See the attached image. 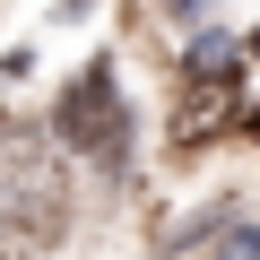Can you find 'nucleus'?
<instances>
[{
  "label": "nucleus",
  "instance_id": "5",
  "mask_svg": "<svg viewBox=\"0 0 260 260\" xmlns=\"http://www.w3.org/2000/svg\"><path fill=\"white\" fill-rule=\"evenodd\" d=\"M174 9H200V0H174Z\"/></svg>",
  "mask_w": 260,
  "mask_h": 260
},
{
  "label": "nucleus",
  "instance_id": "4",
  "mask_svg": "<svg viewBox=\"0 0 260 260\" xmlns=\"http://www.w3.org/2000/svg\"><path fill=\"white\" fill-rule=\"evenodd\" d=\"M217 260H260V234H225V251Z\"/></svg>",
  "mask_w": 260,
  "mask_h": 260
},
{
  "label": "nucleus",
  "instance_id": "3",
  "mask_svg": "<svg viewBox=\"0 0 260 260\" xmlns=\"http://www.w3.org/2000/svg\"><path fill=\"white\" fill-rule=\"evenodd\" d=\"M225 121H234V70H217V78H191V70H182V95H174V139H182V148H208Z\"/></svg>",
  "mask_w": 260,
  "mask_h": 260
},
{
  "label": "nucleus",
  "instance_id": "1",
  "mask_svg": "<svg viewBox=\"0 0 260 260\" xmlns=\"http://www.w3.org/2000/svg\"><path fill=\"white\" fill-rule=\"evenodd\" d=\"M70 225V174L61 148L35 139V130H0V260L52 251Z\"/></svg>",
  "mask_w": 260,
  "mask_h": 260
},
{
  "label": "nucleus",
  "instance_id": "2",
  "mask_svg": "<svg viewBox=\"0 0 260 260\" xmlns=\"http://www.w3.org/2000/svg\"><path fill=\"white\" fill-rule=\"evenodd\" d=\"M121 130H130V113H121V87H113V70L95 61L87 78H70V95L52 104V139L61 148H78V156H121Z\"/></svg>",
  "mask_w": 260,
  "mask_h": 260
}]
</instances>
